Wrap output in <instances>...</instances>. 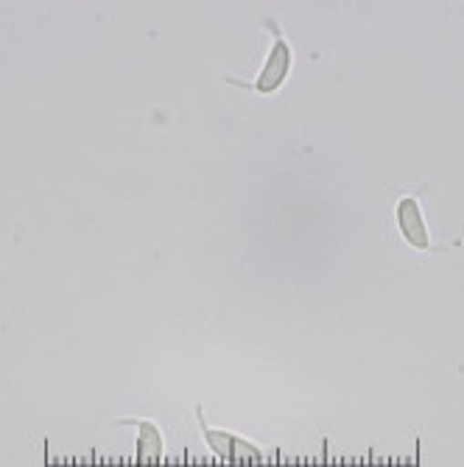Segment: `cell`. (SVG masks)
I'll list each match as a JSON object with an SVG mask.
<instances>
[{"instance_id": "1", "label": "cell", "mask_w": 464, "mask_h": 467, "mask_svg": "<svg viewBox=\"0 0 464 467\" xmlns=\"http://www.w3.org/2000/svg\"><path fill=\"white\" fill-rule=\"evenodd\" d=\"M261 26L272 34V42H269V51L263 57L261 70L255 73V78L224 76V81L230 84V88H241V90H249L255 96H274L283 90V84L288 81V76L294 70V48H291L283 26L274 17H263Z\"/></svg>"}, {"instance_id": "2", "label": "cell", "mask_w": 464, "mask_h": 467, "mask_svg": "<svg viewBox=\"0 0 464 467\" xmlns=\"http://www.w3.org/2000/svg\"><path fill=\"white\" fill-rule=\"evenodd\" d=\"M419 191H426V185H417L414 191H403L392 202V219H395V230H397L400 241L411 252H426V254L456 249L459 241H450V244H437L434 241L431 227H428L426 213H423V202H419Z\"/></svg>"}, {"instance_id": "3", "label": "cell", "mask_w": 464, "mask_h": 467, "mask_svg": "<svg viewBox=\"0 0 464 467\" xmlns=\"http://www.w3.org/2000/svg\"><path fill=\"white\" fill-rule=\"evenodd\" d=\"M196 417H199V429H201V437L207 442V451L213 453L219 462H230V464H246V462H263V451L249 442L232 431H222V429H210L204 422V414L201 409H196Z\"/></svg>"}, {"instance_id": "4", "label": "cell", "mask_w": 464, "mask_h": 467, "mask_svg": "<svg viewBox=\"0 0 464 467\" xmlns=\"http://www.w3.org/2000/svg\"><path fill=\"white\" fill-rule=\"evenodd\" d=\"M118 422L138 429V467H157L162 453H165V440L157 429V422L154 420H138V417H123Z\"/></svg>"}]
</instances>
